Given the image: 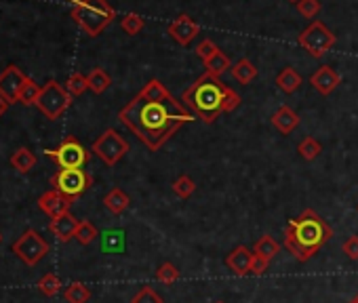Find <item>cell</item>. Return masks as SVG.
Wrapping results in <instances>:
<instances>
[{"label":"cell","instance_id":"cell-1","mask_svg":"<svg viewBox=\"0 0 358 303\" xmlns=\"http://www.w3.org/2000/svg\"><path fill=\"white\" fill-rule=\"evenodd\" d=\"M118 118L154 152L161 150L186 122L196 120V116L173 95L163 101L137 95L121 110Z\"/></svg>","mask_w":358,"mask_h":303},{"label":"cell","instance_id":"cell-2","mask_svg":"<svg viewBox=\"0 0 358 303\" xmlns=\"http://www.w3.org/2000/svg\"><path fill=\"white\" fill-rule=\"evenodd\" d=\"M331 226L316 211L306 208L299 217L289 219L283 244L297 262H308L331 240Z\"/></svg>","mask_w":358,"mask_h":303},{"label":"cell","instance_id":"cell-3","mask_svg":"<svg viewBox=\"0 0 358 303\" xmlns=\"http://www.w3.org/2000/svg\"><path fill=\"white\" fill-rule=\"evenodd\" d=\"M226 95H228V86L217 76L205 74L183 91L181 101L190 108V112L196 118L211 124L217 120L219 114H223Z\"/></svg>","mask_w":358,"mask_h":303},{"label":"cell","instance_id":"cell-4","mask_svg":"<svg viewBox=\"0 0 358 303\" xmlns=\"http://www.w3.org/2000/svg\"><path fill=\"white\" fill-rule=\"evenodd\" d=\"M72 17L89 36H99L112 23L116 13L108 0H81L74 5Z\"/></svg>","mask_w":358,"mask_h":303},{"label":"cell","instance_id":"cell-5","mask_svg":"<svg viewBox=\"0 0 358 303\" xmlns=\"http://www.w3.org/2000/svg\"><path fill=\"white\" fill-rule=\"evenodd\" d=\"M70 104H72V95L68 93L66 86H61L57 80H49L41 89V95H38L34 106L49 120H57L70 108Z\"/></svg>","mask_w":358,"mask_h":303},{"label":"cell","instance_id":"cell-6","mask_svg":"<svg viewBox=\"0 0 358 303\" xmlns=\"http://www.w3.org/2000/svg\"><path fill=\"white\" fill-rule=\"evenodd\" d=\"M91 184H93V179L85 168H59L51 177L53 190H57L59 194H63L70 200L81 198L91 188Z\"/></svg>","mask_w":358,"mask_h":303},{"label":"cell","instance_id":"cell-7","mask_svg":"<svg viewBox=\"0 0 358 303\" xmlns=\"http://www.w3.org/2000/svg\"><path fill=\"white\" fill-rule=\"evenodd\" d=\"M13 253L21 259V262L30 268L38 266L49 253V242L38 234L36 230H26L15 242H13Z\"/></svg>","mask_w":358,"mask_h":303},{"label":"cell","instance_id":"cell-8","mask_svg":"<svg viewBox=\"0 0 358 303\" xmlns=\"http://www.w3.org/2000/svg\"><path fill=\"white\" fill-rule=\"evenodd\" d=\"M299 45H301L312 57H323V55L335 45V34H333L323 21H312V23L299 34Z\"/></svg>","mask_w":358,"mask_h":303},{"label":"cell","instance_id":"cell-9","mask_svg":"<svg viewBox=\"0 0 358 303\" xmlns=\"http://www.w3.org/2000/svg\"><path fill=\"white\" fill-rule=\"evenodd\" d=\"M59 168H83L89 162V152L76 137H66L59 148L45 152Z\"/></svg>","mask_w":358,"mask_h":303},{"label":"cell","instance_id":"cell-10","mask_svg":"<svg viewBox=\"0 0 358 303\" xmlns=\"http://www.w3.org/2000/svg\"><path fill=\"white\" fill-rule=\"evenodd\" d=\"M93 152L108 166H114V164L121 162V158L129 152V141L118 135L114 128H108V131H103V135H99V139H95Z\"/></svg>","mask_w":358,"mask_h":303},{"label":"cell","instance_id":"cell-11","mask_svg":"<svg viewBox=\"0 0 358 303\" xmlns=\"http://www.w3.org/2000/svg\"><path fill=\"white\" fill-rule=\"evenodd\" d=\"M26 80H28V76L17 66L5 68V72L0 74V97H3L9 106L19 101V93L23 89Z\"/></svg>","mask_w":358,"mask_h":303},{"label":"cell","instance_id":"cell-12","mask_svg":"<svg viewBox=\"0 0 358 303\" xmlns=\"http://www.w3.org/2000/svg\"><path fill=\"white\" fill-rule=\"evenodd\" d=\"M72 202L74 200L66 198L57 190H49V192H45L41 198H38V208H41L45 215H49L51 219H57V217H61V215L70 213Z\"/></svg>","mask_w":358,"mask_h":303},{"label":"cell","instance_id":"cell-13","mask_svg":"<svg viewBox=\"0 0 358 303\" xmlns=\"http://www.w3.org/2000/svg\"><path fill=\"white\" fill-rule=\"evenodd\" d=\"M198 32H201V26H198L192 17L188 15H179L171 26H169V34L171 38L177 42V45L181 47H188L190 42L198 36Z\"/></svg>","mask_w":358,"mask_h":303},{"label":"cell","instance_id":"cell-14","mask_svg":"<svg viewBox=\"0 0 358 303\" xmlns=\"http://www.w3.org/2000/svg\"><path fill=\"white\" fill-rule=\"evenodd\" d=\"M341 82V76L331 68V66H323L318 68L312 76H310V84L314 89L321 93V95H331Z\"/></svg>","mask_w":358,"mask_h":303},{"label":"cell","instance_id":"cell-15","mask_svg":"<svg viewBox=\"0 0 358 303\" xmlns=\"http://www.w3.org/2000/svg\"><path fill=\"white\" fill-rule=\"evenodd\" d=\"M253 259L255 253H251L247 246H236L228 257H226V266L236 274V276H249L253 270Z\"/></svg>","mask_w":358,"mask_h":303},{"label":"cell","instance_id":"cell-16","mask_svg":"<svg viewBox=\"0 0 358 303\" xmlns=\"http://www.w3.org/2000/svg\"><path fill=\"white\" fill-rule=\"evenodd\" d=\"M78 224H81V222H78L72 213H66V215H61V217H57V219H51L49 230L53 232V236L59 242H70L76 236Z\"/></svg>","mask_w":358,"mask_h":303},{"label":"cell","instance_id":"cell-17","mask_svg":"<svg viewBox=\"0 0 358 303\" xmlns=\"http://www.w3.org/2000/svg\"><path fill=\"white\" fill-rule=\"evenodd\" d=\"M270 120H272V126L276 128V131L283 133V135L293 133L295 128H297V124H299L297 112L293 108H289V106H281V108L274 112V116Z\"/></svg>","mask_w":358,"mask_h":303},{"label":"cell","instance_id":"cell-18","mask_svg":"<svg viewBox=\"0 0 358 303\" xmlns=\"http://www.w3.org/2000/svg\"><path fill=\"white\" fill-rule=\"evenodd\" d=\"M131 204V198L127 192H123L121 188H112L106 196H103V206L112 213V215H123Z\"/></svg>","mask_w":358,"mask_h":303},{"label":"cell","instance_id":"cell-19","mask_svg":"<svg viewBox=\"0 0 358 303\" xmlns=\"http://www.w3.org/2000/svg\"><path fill=\"white\" fill-rule=\"evenodd\" d=\"M276 86L287 95H293L299 86H301V76L295 68H285L281 70V74L276 76Z\"/></svg>","mask_w":358,"mask_h":303},{"label":"cell","instance_id":"cell-20","mask_svg":"<svg viewBox=\"0 0 358 303\" xmlns=\"http://www.w3.org/2000/svg\"><path fill=\"white\" fill-rule=\"evenodd\" d=\"M230 72H232V78H234L236 82H241V84H249V82H253V80L257 78V68H255L249 59L236 61V63L230 68Z\"/></svg>","mask_w":358,"mask_h":303},{"label":"cell","instance_id":"cell-21","mask_svg":"<svg viewBox=\"0 0 358 303\" xmlns=\"http://www.w3.org/2000/svg\"><path fill=\"white\" fill-rule=\"evenodd\" d=\"M253 253L257 255V257H261V259H266V262L270 264L272 259L281 253V244H278L272 236H261L257 242H255V248H253Z\"/></svg>","mask_w":358,"mask_h":303},{"label":"cell","instance_id":"cell-22","mask_svg":"<svg viewBox=\"0 0 358 303\" xmlns=\"http://www.w3.org/2000/svg\"><path fill=\"white\" fill-rule=\"evenodd\" d=\"M11 164L13 168H17L19 173H30L36 166V154L28 148H19L15 150V154L11 156Z\"/></svg>","mask_w":358,"mask_h":303},{"label":"cell","instance_id":"cell-23","mask_svg":"<svg viewBox=\"0 0 358 303\" xmlns=\"http://www.w3.org/2000/svg\"><path fill=\"white\" fill-rule=\"evenodd\" d=\"M87 80H89V89H91L95 95H101L103 91H108V86L112 84L110 74H108L106 70H101V68L91 70L89 76H87Z\"/></svg>","mask_w":358,"mask_h":303},{"label":"cell","instance_id":"cell-24","mask_svg":"<svg viewBox=\"0 0 358 303\" xmlns=\"http://www.w3.org/2000/svg\"><path fill=\"white\" fill-rule=\"evenodd\" d=\"M63 299L68 303H87L91 299V291L87 284L83 282H72L66 291H63Z\"/></svg>","mask_w":358,"mask_h":303},{"label":"cell","instance_id":"cell-25","mask_svg":"<svg viewBox=\"0 0 358 303\" xmlns=\"http://www.w3.org/2000/svg\"><path fill=\"white\" fill-rule=\"evenodd\" d=\"M139 95L141 97H146V99H154V101H163V99H169L171 97V93L165 89V84L161 82V80H150L143 89L139 91Z\"/></svg>","mask_w":358,"mask_h":303},{"label":"cell","instance_id":"cell-26","mask_svg":"<svg viewBox=\"0 0 358 303\" xmlns=\"http://www.w3.org/2000/svg\"><path fill=\"white\" fill-rule=\"evenodd\" d=\"M205 68H207V74H213V76H221L226 70H230L232 68V63H230V59H228V55L226 53H221V51H217L213 57H209L207 61H205Z\"/></svg>","mask_w":358,"mask_h":303},{"label":"cell","instance_id":"cell-27","mask_svg":"<svg viewBox=\"0 0 358 303\" xmlns=\"http://www.w3.org/2000/svg\"><path fill=\"white\" fill-rule=\"evenodd\" d=\"M66 89H68V93H70L72 97H78V95H83V93L89 89V80H87V76H83L81 72H74V74L68 78V82H66Z\"/></svg>","mask_w":358,"mask_h":303},{"label":"cell","instance_id":"cell-28","mask_svg":"<svg viewBox=\"0 0 358 303\" xmlns=\"http://www.w3.org/2000/svg\"><path fill=\"white\" fill-rule=\"evenodd\" d=\"M97 236H99V232H97V228H95L91 222H81V224H78V230H76L74 240H76L78 244L87 246V244H91Z\"/></svg>","mask_w":358,"mask_h":303},{"label":"cell","instance_id":"cell-29","mask_svg":"<svg viewBox=\"0 0 358 303\" xmlns=\"http://www.w3.org/2000/svg\"><path fill=\"white\" fill-rule=\"evenodd\" d=\"M38 291H41L45 297H55L61 291V280L57 274H45L41 280H38Z\"/></svg>","mask_w":358,"mask_h":303},{"label":"cell","instance_id":"cell-30","mask_svg":"<svg viewBox=\"0 0 358 303\" xmlns=\"http://www.w3.org/2000/svg\"><path fill=\"white\" fill-rule=\"evenodd\" d=\"M173 194L177 196V198H190L194 192H196V182L192 179V177H188V175H179L175 182H173Z\"/></svg>","mask_w":358,"mask_h":303},{"label":"cell","instance_id":"cell-31","mask_svg":"<svg viewBox=\"0 0 358 303\" xmlns=\"http://www.w3.org/2000/svg\"><path fill=\"white\" fill-rule=\"evenodd\" d=\"M41 89H43V86H38L32 78H28L26 84H23V89H21V93H19V104L34 106L36 99H38V95H41Z\"/></svg>","mask_w":358,"mask_h":303},{"label":"cell","instance_id":"cell-32","mask_svg":"<svg viewBox=\"0 0 358 303\" xmlns=\"http://www.w3.org/2000/svg\"><path fill=\"white\" fill-rule=\"evenodd\" d=\"M297 152H299V156H301L304 160H314L318 154L323 152V146L318 144V139H314V137H306V139L297 146Z\"/></svg>","mask_w":358,"mask_h":303},{"label":"cell","instance_id":"cell-33","mask_svg":"<svg viewBox=\"0 0 358 303\" xmlns=\"http://www.w3.org/2000/svg\"><path fill=\"white\" fill-rule=\"evenodd\" d=\"M179 276H181L179 270H177L173 264H169V262L163 264L161 268L156 270V280H158V282H163V284H173V282L179 280Z\"/></svg>","mask_w":358,"mask_h":303},{"label":"cell","instance_id":"cell-34","mask_svg":"<svg viewBox=\"0 0 358 303\" xmlns=\"http://www.w3.org/2000/svg\"><path fill=\"white\" fill-rule=\"evenodd\" d=\"M121 28L129 34V36H135L143 30V19L135 13H129L121 19Z\"/></svg>","mask_w":358,"mask_h":303},{"label":"cell","instance_id":"cell-35","mask_svg":"<svg viewBox=\"0 0 358 303\" xmlns=\"http://www.w3.org/2000/svg\"><path fill=\"white\" fill-rule=\"evenodd\" d=\"M131 303H165V299L158 295L152 286H143L133 299H131Z\"/></svg>","mask_w":358,"mask_h":303},{"label":"cell","instance_id":"cell-36","mask_svg":"<svg viewBox=\"0 0 358 303\" xmlns=\"http://www.w3.org/2000/svg\"><path fill=\"white\" fill-rule=\"evenodd\" d=\"M318 11H321V3L318 0H299L297 3V13L304 15V17H316Z\"/></svg>","mask_w":358,"mask_h":303},{"label":"cell","instance_id":"cell-37","mask_svg":"<svg viewBox=\"0 0 358 303\" xmlns=\"http://www.w3.org/2000/svg\"><path fill=\"white\" fill-rule=\"evenodd\" d=\"M217 51H219V49L215 47V42H213V40H209V38H205V40L201 42V45L196 47V55L201 57L203 61H207L209 57H213Z\"/></svg>","mask_w":358,"mask_h":303},{"label":"cell","instance_id":"cell-38","mask_svg":"<svg viewBox=\"0 0 358 303\" xmlns=\"http://www.w3.org/2000/svg\"><path fill=\"white\" fill-rule=\"evenodd\" d=\"M341 251L346 253L348 259H352V262H358V236H350V238L344 242Z\"/></svg>","mask_w":358,"mask_h":303},{"label":"cell","instance_id":"cell-39","mask_svg":"<svg viewBox=\"0 0 358 303\" xmlns=\"http://www.w3.org/2000/svg\"><path fill=\"white\" fill-rule=\"evenodd\" d=\"M241 95H238L236 91H232L228 86V95H226V104H223V112H234L238 106H241Z\"/></svg>","mask_w":358,"mask_h":303},{"label":"cell","instance_id":"cell-40","mask_svg":"<svg viewBox=\"0 0 358 303\" xmlns=\"http://www.w3.org/2000/svg\"><path fill=\"white\" fill-rule=\"evenodd\" d=\"M268 270V262L266 259H261V257H257L255 255V259H253V270H251V274H255V276H261L263 272Z\"/></svg>","mask_w":358,"mask_h":303},{"label":"cell","instance_id":"cell-41","mask_svg":"<svg viewBox=\"0 0 358 303\" xmlns=\"http://www.w3.org/2000/svg\"><path fill=\"white\" fill-rule=\"evenodd\" d=\"M7 108H9V104H7L3 97H0V116H3V114L7 112Z\"/></svg>","mask_w":358,"mask_h":303},{"label":"cell","instance_id":"cell-42","mask_svg":"<svg viewBox=\"0 0 358 303\" xmlns=\"http://www.w3.org/2000/svg\"><path fill=\"white\" fill-rule=\"evenodd\" d=\"M350 303H358V295H356V297H354V299H352Z\"/></svg>","mask_w":358,"mask_h":303},{"label":"cell","instance_id":"cell-43","mask_svg":"<svg viewBox=\"0 0 358 303\" xmlns=\"http://www.w3.org/2000/svg\"><path fill=\"white\" fill-rule=\"evenodd\" d=\"M289 3H295V5H297V3H299V0H289Z\"/></svg>","mask_w":358,"mask_h":303},{"label":"cell","instance_id":"cell-44","mask_svg":"<svg viewBox=\"0 0 358 303\" xmlns=\"http://www.w3.org/2000/svg\"><path fill=\"white\" fill-rule=\"evenodd\" d=\"M0 242H3V234H0Z\"/></svg>","mask_w":358,"mask_h":303},{"label":"cell","instance_id":"cell-45","mask_svg":"<svg viewBox=\"0 0 358 303\" xmlns=\"http://www.w3.org/2000/svg\"><path fill=\"white\" fill-rule=\"evenodd\" d=\"M215 303H226V301H215Z\"/></svg>","mask_w":358,"mask_h":303}]
</instances>
